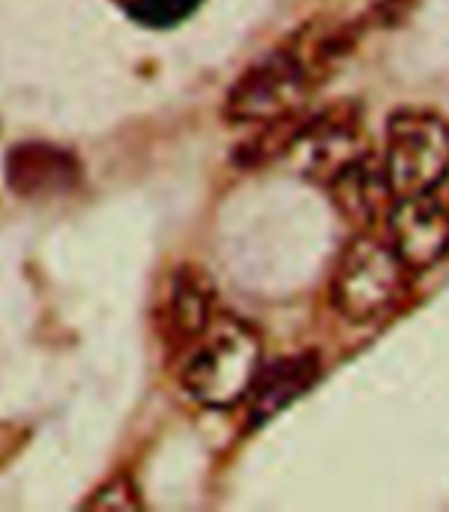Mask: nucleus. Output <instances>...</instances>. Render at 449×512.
Instances as JSON below:
<instances>
[{"instance_id":"f257e3e1","label":"nucleus","mask_w":449,"mask_h":512,"mask_svg":"<svg viewBox=\"0 0 449 512\" xmlns=\"http://www.w3.org/2000/svg\"><path fill=\"white\" fill-rule=\"evenodd\" d=\"M262 373V341L241 317L220 315L183 362L185 394L209 410H228L251 394Z\"/></svg>"},{"instance_id":"0eeeda50","label":"nucleus","mask_w":449,"mask_h":512,"mask_svg":"<svg viewBox=\"0 0 449 512\" xmlns=\"http://www.w3.org/2000/svg\"><path fill=\"white\" fill-rule=\"evenodd\" d=\"M323 373L315 352L288 354L262 370L249 394V420L251 425H262L294 404L317 383Z\"/></svg>"},{"instance_id":"f03ea898","label":"nucleus","mask_w":449,"mask_h":512,"mask_svg":"<svg viewBox=\"0 0 449 512\" xmlns=\"http://www.w3.org/2000/svg\"><path fill=\"white\" fill-rule=\"evenodd\" d=\"M410 267L386 235L362 230L341 249L331 275V304L341 320L368 325L397 307L410 286Z\"/></svg>"},{"instance_id":"20e7f679","label":"nucleus","mask_w":449,"mask_h":512,"mask_svg":"<svg viewBox=\"0 0 449 512\" xmlns=\"http://www.w3.org/2000/svg\"><path fill=\"white\" fill-rule=\"evenodd\" d=\"M381 164L394 198L434 193L449 175V125L431 111H397Z\"/></svg>"},{"instance_id":"7ed1b4c3","label":"nucleus","mask_w":449,"mask_h":512,"mask_svg":"<svg viewBox=\"0 0 449 512\" xmlns=\"http://www.w3.org/2000/svg\"><path fill=\"white\" fill-rule=\"evenodd\" d=\"M315 85L317 74L312 66L296 51V45H286L254 61L230 85L222 114L230 125H280L294 119Z\"/></svg>"},{"instance_id":"1a4fd4ad","label":"nucleus","mask_w":449,"mask_h":512,"mask_svg":"<svg viewBox=\"0 0 449 512\" xmlns=\"http://www.w3.org/2000/svg\"><path fill=\"white\" fill-rule=\"evenodd\" d=\"M325 191L331 193L333 204L346 220L362 227L373 225L381 212L389 214L394 204V193L386 183L383 164H373L370 156H365L352 169H346Z\"/></svg>"},{"instance_id":"6e6552de","label":"nucleus","mask_w":449,"mask_h":512,"mask_svg":"<svg viewBox=\"0 0 449 512\" xmlns=\"http://www.w3.org/2000/svg\"><path fill=\"white\" fill-rule=\"evenodd\" d=\"M214 288L199 270L183 267L172 280L164 307L167 338L177 349H191L214 322Z\"/></svg>"},{"instance_id":"423d86ee","label":"nucleus","mask_w":449,"mask_h":512,"mask_svg":"<svg viewBox=\"0 0 449 512\" xmlns=\"http://www.w3.org/2000/svg\"><path fill=\"white\" fill-rule=\"evenodd\" d=\"M386 238L413 272L431 270L449 254V206L434 193L394 198Z\"/></svg>"},{"instance_id":"f8f14e48","label":"nucleus","mask_w":449,"mask_h":512,"mask_svg":"<svg viewBox=\"0 0 449 512\" xmlns=\"http://www.w3.org/2000/svg\"><path fill=\"white\" fill-rule=\"evenodd\" d=\"M88 507H93V510H138L140 497L135 494L133 483L111 481L98 491V497Z\"/></svg>"},{"instance_id":"9b49d317","label":"nucleus","mask_w":449,"mask_h":512,"mask_svg":"<svg viewBox=\"0 0 449 512\" xmlns=\"http://www.w3.org/2000/svg\"><path fill=\"white\" fill-rule=\"evenodd\" d=\"M127 14L146 24H170L196 6V0H122Z\"/></svg>"},{"instance_id":"9d476101","label":"nucleus","mask_w":449,"mask_h":512,"mask_svg":"<svg viewBox=\"0 0 449 512\" xmlns=\"http://www.w3.org/2000/svg\"><path fill=\"white\" fill-rule=\"evenodd\" d=\"M8 185L22 196H45L69 188L77 177V164L69 154L45 143H22L8 154Z\"/></svg>"},{"instance_id":"39448f33","label":"nucleus","mask_w":449,"mask_h":512,"mask_svg":"<svg viewBox=\"0 0 449 512\" xmlns=\"http://www.w3.org/2000/svg\"><path fill=\"white\" fill-rule=\"evenodd\" d=\"M286 151L299 175L328 188L346 169L370 156L360 109L346 101L333 103L315 119L296 127Z\"/></svg>"}]
</instances>
